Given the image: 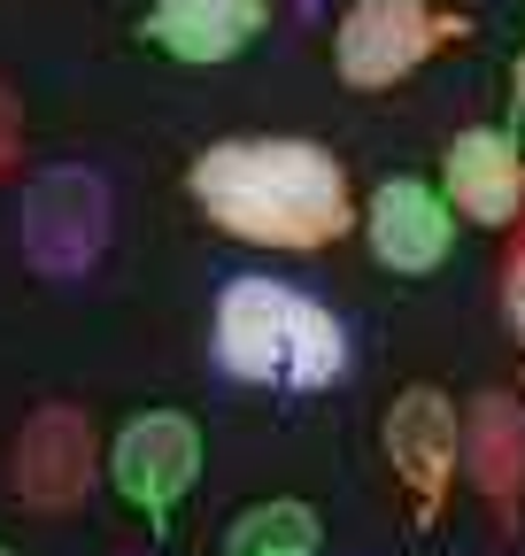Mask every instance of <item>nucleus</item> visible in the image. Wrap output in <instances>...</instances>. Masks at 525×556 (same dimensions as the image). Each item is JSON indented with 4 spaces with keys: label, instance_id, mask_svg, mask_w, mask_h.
<instances>
[{
    "label": "nucleus",
    "instance_id": "1",
    "mask_svg": "<svg viewBox=\"0 0 525 556\" xmlns=\"http://www.w3.org/2000/svg\"><path fill=\"white\" fill-rule=\"evenodd\" d=\"M185 193L217 232L279 255L341 248L363 225L341 155H324L317 139H217L185 163Z\"/></svg>",
    "mask_w": 525,
    "mask_h": 556
},
{
    "label": "nucleus",
    "instance_id": "2",
    "mask_svg": "<svg viewBox=\"0 0 525 556\" xmlns=\"http://www.w3.org/2000/svg\"><path fill=\"white\" fill-rule=\"evenodd\" d=\"M209 348L225 379L240 387H271V394H324L348 379V325L309 302L286 278L240 270L225 278L217 317H209Z\"/></svg>",
    "mask_w": 525,
    "mask_h": 556
},
{
    "label": "nucleus",
    "instance_id": "3",
    "mask_svg": "<svg viewBox=\"0 0 525 556\" xmlns=\"http://www.w3.org/2000/svg\"><path fill=\"white\" fill-rule=\"evenodd\" d=\"M464 31L472 16L440 9V0H348V16L333 31V70L356 93H386L418 78L440 47H464Z\"/></svg>",
    "mask_w": 525,
    "mask_h": 556
},
{
    "label": "nucleus",
    "instance_id": "4",
    "mask_svg": "<svg viewBox=\"0 0 525 556\" xmlns=\"http://www.w3.org/2000/svg\"><path fill=\"white\" fill-rule=\"evenodd\" d=\"M379 441H386L394 486H402V503H410V526H433L456 471H464V417H456V402L433 379L402 387L394 409H386V426H379Z\"/></svg>",
    "mask_w": 525,
    "mask_h": 556
},
{
    "label": "nucleus",
    "instance_id": "5",
    "mask_svg": "<svg viewBox=\"0 0 525 556\" xmlns=\"http://www.w3.org/2000/svg\"><path fill=\"white\" fill-rule=\"evenodd\" d=\"M202 479V426L185 409H148L108 441V486L140 510L148 526H170V510Z\"/></svg>",
    "mask_w": 525,
    "mask_h": 556
},
{
    "label": "nucleus",
    "instance_id": "6",
    "mask_svg": "<svg viewBox=\"0 0 525 556\" xmlns=\"http://www.w3.org/2000/svg\"><path fill=\"white\" fill-rule=\"evenodd\" d=\"M24 255L47 278H78L93 270V255L108 248V186L93 170H47L24 193Z\"/></svg>",
    "mask_w": 525,
    "mask_h": 556
},
{
    "label": "nucleus",
    "instance_id": "7",
    "mask_svg": "<svg viewBox=\"0 0 525 556\" xmlns=\"http://www.w3.org/2000/svg\"><path fill=\"white\" fill-rule=\"evenodd\" d=\"M93 471H101V448H93V417L78 402H47L39 417H24V433H16V503L24 510H39V518L78 510Z\"/></svg>",
    "mask_w": 525,
    "mask_h": 556
},
{
    "label": "nucleus",
    "instance_id": "8",
    "mask_svg": "<svg viewBox=\"0 0 525 556\" xmlns=\"http://www.w3.org/2000/svg\"><path fill=\"white\" fill-rule=\"evenodd\" d=\"M440 193L456 201V217H472L487 232H510L525 217V148L502 124H472L440 148Z\"/></svg>",
    "mask_w": 525,
    "mask_h": 556
},
{
    "label": "nucleus",
    "instance_id": "9",
    "mask_svg": "<svg viewBox=\"0 0 525 556\" xmlns=\"http://www.w3.org/2000/svg\"><path fill=\"white\" fill-rule=\"evenodd\" d=\"M363 240L386 270H402V278H425L448 263L456 248V201L425 178H386L371 201H363Z\"/></svg>",
    "mask_w": 525,
    "mask_h": 556
},
{
    "label": "nucleus",
    "instance_id": "10",
    "mask_svg": "<svg viewBox=\"0 0 525 556\" xmlns=\"http://www.w3.org/2000/svg\"><path fill=\"white\" fill-rule=\"evenodd\" d=\"M140 31H148V47H163L185 70H217L271 31V0H155Z\"/></svg>",
    "mask_w": 525,
    "mask_h": 556
},
{
    "label": "nucleus",
    "instance_id": "11",
    "mask_svg": "<svg viewBox=\"0 0 525 556\" xmlns=\"http://www.w3.org/2000/svg\"><path fill=\"white\" fill-rule=\"evenodd\" d=\"M464 479L479 486V503L517 533L525 518V402L517 394H479L464 417Z\"/></svg>",
    "mask_w": 525,
    "mask_h": 556
},
{
    "label": "nucleus",
    "instance_id": "12",
    "mask_svg": "<svg viewBox=\"0 0 525 556\" xmlns=\"http://www.w3.org/2000/svg\"><path fill=\"white\" fill-rule=\"evenodd\" d=\"M317 548H324V533H317V510L302 495L247 503L225 526V556H317Z\"/></svg>",
    "mask_w": 525,
    "mask_h": 556
},
{
    "label": "nucleus",
    "instance_id": "13",
    "mask_svg": "<svg viewBox=\"0 0 525 556\" xmlns=\"http://www.w3.org/2000/svg\"><path fill=\"white\" fill-rule=\"evenodd\" d=\"M502 325L525 340V232H517L510 255H502Z\"/></svg>",
    "mask_w": 525,
    "mask_h": 556
},
{
    "label": "nucleus",
    "instance_id": "14",
    "mask_svg": "<svg viewBox=\"0 0 525 556\" xmlns=\"http://www.w3.org/2000/svg\"><path fill=\"white\" fill-rule=\"evenodd\" d=\"M9 163H16V109L0 101V170H9Z\"/></svg>",
    "mask_w": 525,
    "mask_h": 556
},
{
    "label": "nucleus",
    "instance_id": "15",
    "mask_svg": "<svg viewBox=\"0 0 525 556\" xmlns=\"http://www.w3.org/2000/svg\"><path fill=\"white\" fill-rule=\"evenodd\" d=\"M0 556H9V548H0Z\"/></svg>",
    "mask_w": 525,
    "mask_h": 556
}]
</instances>
